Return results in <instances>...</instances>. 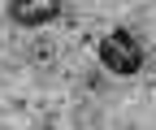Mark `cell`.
I'll return each instance as SVG.
<instances>
[{"label":"cell","mask_w":156,"mask_h":130,"mask_svg":"<svg viewBox=\"0 0 156 130\" xmlns=\"http://www.w3.org/2000/svg\"><path fill=\"white\" fill-rule=\"evenodd\" d=\"M100 61L113 74H134V69L143 65V52H139V44H134L130 30H108L104 39H100Z\"/></svg>","instance_id":"obj_1"},{"label":"cell","mask_w":156,"mask_h":130,"mask_svg":"<svg viewBox=\"0 0 156 130\" xmlns=\"http://www.w3.org/2000/svg\"><path fill=\"white\" fill-rule=\"evenodd\" d=\"M9 13L17 26H44L61 13V0H9Z\"/></svg>","instance_id":"obj_2"}]
</instances>
